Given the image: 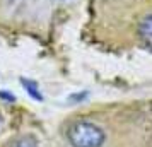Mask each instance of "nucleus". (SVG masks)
<instances>
[{"mask_svg": "<svg viewBox=\"0 0 152 147\" xmlns=\"http://www.w3.org/2000/svg\"><path fill=\"white\" fill-rule=\"evenodd\" d=\"M138 34L147 45H152V15H147L138 26Z\"/></svg>", "mask_w": 152, "mask_h": 147, "instance_id": "nucleus-2", "label": "nucleus"}, {"mask_svg": "<svg viewBox=\"0 0 152 147\" xmlns=\"http://www.w3.org/2000/svg\"><path fill=\"white\" fill-rule=\"evenodd\" d=\"M22 86L28 89V92L34 99H41V94L38 92V86H36V82H33V80H22Z\"/></svg>", "mask_w": 152, "mask_h": 147, "instance_id": "nucleus-3", "label": "nucleus"}, {"mask_svg": "<svg viewBox=\"0 0 152 147\" xmlns=\"http://www.w3.org/2000/svg\"><path fill=\"white\" fill-rule=\"evenodd\" d=\"M12 147H36V142L31 137H26V139H21V140H17Z\"/></svg>", "mask_w": 152, "mask_h": 147, "instance_id": "nucleus-4", "label": "nucleus"}, {"mask_svg": "<svg viewBox=\"0 0 152 147\" xmlns=\"http://www.w3.org/2000/svg\"><path fill=\"white\" fill-rule=\"evenodd\" d=\"M69 142L74 147H99L104 142V132L91 121H75L67 130Z\"/></svg>", "mask_w": 152, "mask_h": 147, "instance_id": "nucleus-1", "label": "nucleus"}]
</instances>
